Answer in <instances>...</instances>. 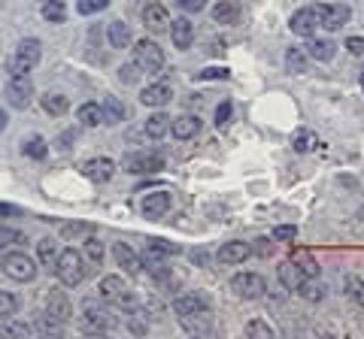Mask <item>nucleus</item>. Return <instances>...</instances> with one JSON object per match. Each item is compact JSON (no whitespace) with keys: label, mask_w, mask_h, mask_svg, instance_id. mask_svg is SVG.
I'll use <instances>...</instances> for the list:
<instances>
[{"label":"nucleus","mask_w":364,"mask_h":339,"mask_svg":"<svg viewBox=\"0 0 364 339\" xmlns=\"http://www.w3.org/2000/svg\"><path fill=\"white\" fill-rule=\"evenodd\" d=\"M116 327V315H112L100 300H82V318H79V330L82 333H107Z\"/></svg>","instance_id":"f257e3e1"},{"label":"nucleus","mask_w":364,"mask_h":339,"mask_svg":"<svg viewBox=\"0 0 364 339\" xmlns=\"http://www.w3.org/2000/svg\"><path fill=\"white\" fill-rule=\"evenodd\" d=\"M55 276L61 279V285H79L85 279V257L76 248H64L61 255H55Z\"/></svg>","instance_id":"f03ea898"},{"label":"nucleus","mask_w":364,"mask_h":339,"mask_svg":"<svg viewBox=\"0 0 364 339\" xmlns=\"http://www.w3.org/2000/svg\"><path fill=\"white\" fill-rule=\"evenodd\" d=\"M100 300H107L112 303V306H119V309H136V297H134V291L128 288V282H124L122 276H104L100 279Z\"/></svg>","instance_id":"7ed1b4c3"},{"label":"nucleus","mask_w":364,"mask_h":339,"mask_svg":"<svg viewBox=\"0 0 364 339\" xmlns=\"http://www.w3.org/2000/svg\"><path fill=\"white\" fill-rule=\"evenodd\" d=\"M43 58V46H40V40H33V37H25L16 46L13 52V58H9V73L13 76H28L33 67L40 64Z\"/></svg>","instance_id":"20e7f679"},{"label":"nucleus","mask_w":364,"mask_h":339,"mask_svg":"<svg viewBox=\"0 0 364 339\" xmlns=\"http://www.w3.org/2000/svg\"><path fill=\"white\" fill-rule=\"evenodd\" d=\"M0 267L16 282H33V276H37V261L25 252H9L6 257H0Z\"/></svg>","instance_id":"39448f33"},{"label":"nucleus","mask_w":364,"mask_h":339,"mask_svg":"<svg viewBox=\"0 0 364 339\" xmlns=\"http://www.w3.org/2000/svg\"><path fill=\"white\" fill-rule=\"evenodd\" d=\"M134 61L143 67V73H158L164 67V52L155 40H136L134 43Z\"/></svg>","instance_id":"423d86ee"},{"label":"nucleus","mask_w":364,"mask_h":339,"mask_svg":"<svg viewBox=\"0 0 364 339\" xmlns=\"http://www.w3.org/2000/svg\"><path fill=\"white\" fill-rule=\"evenodd\" d=\"M231 291L237 294V297H243V300H258V297H264L267 282H264L261 273H237L231 279Z\"/></svg>","instance_id":"0eeeda50"},{"label":"nucleus","mask_w":364,"mask_h":339,"mask_svg":"<svg viewBox=\"0 0 364 339\" xmlns=\"http://www.w3.org/2000/svg\"><path fill=\"white\" fill-rule=\"evenodd\" d=\"M318 25H322V6H318V4L298 9V13L291 16V21H289V28H291L294 33H298V37H306V40L313 37Z\"/></svg>","instance_id":"6e6552de"},{"label":"nucleus","mask_w":364,"mask_h":339,"mask_svg":"<svg viewBox=\"0 0 364 339\" xmlns=\"http://www.w3.org/2000/svg\"><path fill=\"white\" fill-rule=\"evenodd\" d=\"M6 100L13 104L16 109H28L31 100H33V85H31V76H13L6 82Z\"/></svg>","instance_id":"1a4fd4ad"},{"label":"nucleus","mask_w":364,"mask_h":339,"mask_svg":"<svg viewBox=\"0 0 364 339\" xmlns=\"http://www.w3.org/2000/svg\"><path fill=\"white\" fill-rule=\"evenodd\" d=\"M82 173L95 185H104V182H109V179L116 176V164H112L109 157H88V161L82 164Z\"/></svg>","instance_id":"9d476101"},{"label":"nucleus","mask_w":364,"mask_h":339,"mask_svg":"<svg viewBox=\"0 0 364 339\" xmlns=\"http://www.w3.org/2000/svg\"><path fill=\"white\" fill-rule=\"evenodd\" d=\"M46 312H49L52 318H58V321H70L73 303L61 288H52L49 294H46Z\"/></svg>","instance_id":"9b49d317"},{"label":"nucleus","mask_w":364,"mask_h":339,"mask_svg":"<svg viewBox=\"0 0 364 339\" xmlns=\"http://www.w3.org/2000/svg\"><path fill=\"white\" fill-rule=\"evenodd\" d=\"M112 257H116V264L124 269V273H131V276H140L143 273V257L136 255L131 245L112 243Z\"/></svg>","instance_id":"f8f14e48"},{"label":"nucleus","mask_w":364,"mask_h":339,"mask_svg":"<svg viewBox=\"0 0 364 339\" xmlns=\"http://www.w3.org/2000/svg\"><path fill=\"white\" fill-rule=\"evenodd\" d=\"M140 100L146 106H152V109H161V106H167L170 100H173V88H170L167 82H152V85H146L140 91Z\"/></svg>","instance_id":"ddd939ff"},{"label":"nucleus","mask_w":364,"mask_h":339,"mask_svg":"<svg viewBox=\"0 0 364 339\" xmlns=\"http://www.w3.org/2000/svg\"><path fill=\"white\" fill-rule=\"evenodd\" d=\"M170 37H173V46L176 49H182V52H186V49H191V43H195V21H191V18H176V21H170Z\"/></svg>","instance_id":"4468645a"},{"label":"nucleus","mask_w":364,"mask_h":339,"mask_svg":"<svg viewBox=\"0 0 364 339\" xmlns=\"http://www.w3.org/2000/svg\"><path fill=\"white\" fill-rule=\"evenodd\" d=\"M349 6L346 4H322V25L325 30H340L349 21Z\"/></svg>","instance_id":"2eb2a0df"},{"label":"nucleus","mask_w":364,"mask_h":339,"mask_svg":"<svg viewBox=\"0 0 364 339\" xmlns=\"http://www.w3.org/2000/svg\"><path fill=\"white\" fill-rule=\"evenodd\" d=\"M124 164H128V173L149 176V173H158V170H164V157H161V155H131Z\"/></svg>","instance_id":"dca6fc26"},{"label":"nucleus","mask_w":364,"mask_h":339,"mask_svg":"<svg viewBox=\"0 0 364 339\" xmlns=\"http://www.w3.org/2000/svg\"><path fill=\"white\" fill-rule=\"evenodd\" d=\"M143 25L149 28L152 33H164L170 28V13H167V6L161 4H149L143 9Z\"/></svg>","instance_id":"f3484780"},{"label":"nucleus","mask_w":364,"mask_h":339,"mask_svg":"<svg viewBox=\"0 0 364 339\" xmlns=\"http://www.w3.org/2000/svg\"><path fill=\"white\" fill-rule=\"evenodd\" d=\"M140 209H143L146 218H161L164 212L170 209V194H167V191H152V194L143 197Z\"/></svg>","instance_id":"a211bd4d"},{"label":"nucleus","mask_w":364,"mask_h":339,"mask_svg":"<svg viewBox=\"0 0 364 339\" xmlns=\"http://www.w3.org/2000/svg\"><path fill=\"white\" fill-rule=\"evenodd\" d=\"M249 255H252V248H249V243H240V240H234V243H225V245L219 248V264H225V267L243 264Z\"/></svg>","instance_id":"6ab92c4d"},{"label":"nucleus","mask_w":364,"mask_h":339,"mask_svg":"<svg viewBox=\"0 0 364 339\" xmlns=\"http://www.w3.org/2000/svg\"><path fill=\"white\" fill-rule=\"evenodd\" d=\"M170 133L176 140H191L200 133V118L198 116H179V118H170Z\"/></svg>","instance_id":"aec40b11"},{"label":"nucleus","mask_w":364,"mask_h":339,"mask_svg":"<svg viewBox=\"0 0 364 339\" xmlns=\"http://www.w3.org/2000/svg\"><path fill=\"white\" fill-rule=\"evenodd\" d=\"M310 55H306V49L304 46H291L289 52H286V70L291 73V76H304V73H310Z\"/></svg>","instance_id":"412c9836"},{"label":"nucleus","mask_w":364,"mask_h":339,"mask_svg":"<svg viewBox=\"0 0 364 339\" xmlns=\"http://www.w3.org/2000/svg\"><path fill=\"white\" fill-rule=\"evenodd\" d=\"M200 309H210V303L200 297V294H182V297H176L173 300V312L179 315H195V312H200Z\"/></svg>","instance_id":"4be33fe9"},{"label":"nucleus","mask_w":364,"mask_h":339,"mask_svg":"<svg viewBox=\"0 0 364 339\" xmlns=\"http://www.w3.org/2000/svg\"><path fill=\"white\" fill-rule=\"evenodd\" d=\"M107 40H109L112 49H128L134 37H131V28L124 25V21H109L107 25Z\"/></svg>","instance_id":"5701e85b"},{"label":"nucleus","mask_w":364,"mask_h":339,"mask_svg":"<svg viewBox=\"0 0 364 339\" xmlns=\"http://www.w3.org/2000/svg\"><path fill=\"white\" fill-rule=\"evenodd\" d=\"M143 130H146V137H149V140H161L164 133L170 130V116H167V112H161V109L152 112V116L146 118Z\"/></svg>","instance_id":"b1692460"},{"label":"nucleus","mask_w":364,"mask_h":339,"mask_svg":"<svg viewBox=\"0 0 364 339\" xmlns=\"http://www.w3.org/2000/svg\"><path fill=\"white\" fill-rule=\"evenodd\" d=\"M306 55L313 61H331L337 55V46L331 40H322V37H310V46H306Z\"/></svg>","instance_id":"393cba45"},{"label":"nucleus","mask_w":364,"mask_h":339,"mask_svg":"<svg viewBox=\"0 0 364 339\" xmlns=\"http://www.w3.org/2000/svg\"><path fill=\"white\" fill-rule=\"evenodd\" d=\"M304 279H306V276L301 273V267L294 264V261L279 264V282H282V288H286V291H298Z\"/></svg>","instance_id":"a878e982"},{"label":"nucleus","mask_w":364,"mask_h":339,"mask_svg":"<svg viewBox=\"0 0 364 339\" xmlns=\"http://www.w3.org/2000/svg\"><path fill=\"white\" fill-rule=\"evenodd\" d=\"M179 324H182V330H188V333H207L210 330V309H200L195 315H182Z\"/></svg>","instance_id":"bb28decb"},{"label":"nucleus","mask_w":364,"mask_h":339,"mask_svg":"<svg viewBox=\"0 0 364 339\" xmlns=\"http://www.w3.org/2000/svg\"><path fill=\"white\" fill-rule=\"evenodd\" d=\"M213 18L219 21V25H234V21L240 18V9H237L234 0H219V4L213 6Z\"/></svg>","instance_id":"cd10ccee"},{"label":"nucleus","mask_w":364,"mask_h":339,"mask_svg":"<svg viewBox=\"0 0 364 339\" xmlns=\"http://www.w3.org/2000/svg\"><path fill=\"white\" fill-rule=\"evenodd\" d=\"M76 118L85 128H97V124H104V109H100V104H82L76 109Z\"/></svg>","instance_id":"c85d7f7f"},{"label":"nucleus","mask_w":364,"mask_h":339,"mask_svg":"<svg viewBox=\"0 0 364 339\" xmlns=\"http://www.w3.org/2000/svg\"><path fill=\"white\" fill-rule=\"evenodd\" d=\"M298 294L304 300H310V303H322L325 300V294H328V288L322 285V282H316V279H310V282H301V288H298Z\"/></svg>","instance_id":"c756f323"},{"label":"nucleus","mask_w":364,"mask_h":339,"mask_svg":"<svg viewBox=\"0 0 364 339\" xmlns=\"http://www.w3.org/2000/svg\"><path fill=\"white\" fill-rule=\"evenodd\" d=\"M104 124H119V121H124V104L119 97H107L104 100Z\"/></svg>","instance_id":"7c9ffc66"},{"label":"nucleus","mask_w":364,"mask_h":339,"mask_svg":"<svg viewBox=\"0 0 364 339\" xmlns=\"http://www.w3.org/2000/svg\"><path fill=\"white\" fill-rule=\"evenodd\" d=\"M40 13H43L46 21H55V25H61V21L67 18V4H64V0H46Z\"/></svg>","instance_id":"2f4dec72"},{"label":"nucleus","mask_w":364,"mask_h":339,"mask_svg":"<svg viewBox=\"0 0 364 339\" xmlns=\"http://www.w3.org/2000/svg\"><path fill=\"white\" fill-rule=\"evenodd\" d=\"M21 152H25V157H33V161H43L46 152H49V145H46V140L40 137H28L25 143H21Z\"/></svg>","instance_id":"473e14b6"},{"label":"nucleus","mask_w":364,"mask_h":339,"mask_svg":"<svg viewBox=\"0 0 364 339\" xmlns=\"http://www.w3.org/2000/svg\"><path fill=\"white\" fill-rule=\"evenodd\" d=\"M67 97L64 94H58V91H49V94H43V109L49 112V116H64L67 112Z\"/></svg>","instance_id":"72a5a7b5"},{"label":"nucleus","mask_w":364,"mask_h":339,"mask_svg":"<svg viewBox=\"0 0 364 339\" xmlns=\"http://www.w3.org/2000/svg\"><path fill=\"white\" fill-rule=\"evenodd\" d=\"M104 255H107L104 243H100L97 236H88V240H85V257H88V264L91 267H100V264H104Z\"/></svg>","instance_id":"f704fd0d"},{"label":"nucleus","mask_w":364,"mask_h":339,"mask_svg":"<svg viewBox=\"0 0 364 339\" xmlns=\"http://www.w3.org/2000/svg\"><path fill=\"white\" fill-rule=\"evenodd\" d=\"M140 76H143V67L136 61H128V64L119 67V82L122 85H136V82H140Z\"/></svg>","instance_id":"c9c22d12"},{"label":"nucleus","mask_w":364,"mask_h":339,"mask_svg":"<svg viewBox=\"0 0 364 339\" xmlns=\"http://www.w3.org/2000/svg\"><path fill=\"white\" fill-rule=\"evenodd\" d=\"M28 236L18 228H0V248H13V245H25Z\"/></svg>","instance_id":"e433bc0d"},{"label":"nucleus","mask_w":364,"mask_h":339,"mask_svg":"<svg viewBox=\"0 0 364 339\" xmlns=\"http://www.w3.org/2000/svg\"><path fill=\"white\" fill-rule=\"evenodd\" d=\"M18 297L13 291H0V318H13V315L18 312Z\"/></svg>","instance_id":"4c0bfd02"},{"label":"nucleus","mask_w":364,"mask_h":339,"mask_svg":"<svg viewBox=\"0 0 364 339\" xmlns=\"http://www.w3.org/2000/svg\"><path fill=\"white\" fill-rule=\"evenodd\" d=\"M294 264L301 267V273H304L306 279H318V264H316V257H313V255L298 252V255H294Z\"/></svg>","instance_id":"58836bf2"},{"label":"nucleus","mask_w":364,"mask_h":339,"mask_svg":"<svg viewBox=\"0 0 364 339\" xmlns=\"http://www.w3.org/2000/svg\"><path fill=\"white\" fill-rule=\"evenodd\" d=\"M343 285H346V294H349V297L355 300L358 306H364V279H361V276H346Z\"/></svg>","instance_id":"ea45409f"},{"label":"nucleus","mask_w":364,"mask_h":339,"mask_svg":"<svg viewBox=\"0 0 364 339\" xmlns=\"http://www.w3.org/2000/svg\"><path fill=\"white\" fill-rule=\"evenodd\" d=\"M37 330L40 333H49V336H61L64 333V321H58V318H52L49 312L43 315V318L37 321Z\"/></svg>","instance_id":"a19ab883"},{"label":"nucleus","mask_w":364,"mask_h":339,"mask_svg":"<svg viewBox=\"0 0 364 339\" xmlns=\"http://www.w3.org/2000/svg\"><path fill=\"white\" fill-rule=\"evenodd\" d=\"M243 333L246 336H258V339H273V336H277V333H273V327L270 324H264V321H249L246 327H243Z\"/></svg>","instance_id":"79ce46f5"},{"label":"nucleus","mask_w":364,"mask_h":339,"mask_svg":"<svg viewBox=\"0 0 364 339\" xmlns=\"http://www.w3.org/2000/svg\"><path fill=\"white\" fill-rule=\"evenodd\" d=\"M0 336H18V339H28V336H31V324L6 321L4 327H0Z\"/></svg>","instance_id":"37998d69"},{"label":"nucleus","mask_w":364,"mask_h":339,"mask_svg":"<svg viewBox=\"0 0 364 339\" xmlns=\"http://www.w3.org/2000/svg\"><path fill=\"white\" fill-rule=\"evenodd\" d=\"M37 255H40V261L43 264H55V240H49V236H46V240H40L37 243Z\"/></svg>","instance_id":"c03bdc74"},{"label":"nucleus","mask_w":364,"mask_h":339,"mask_svg":"<svg viewBox=\"0 0 364 339\" xmlns=\"http://www.w3.org/2000/svg\"><path fill=\"white\" fill-rule=\"evenodd\" d=\"M109 6V0H79V13L82 16H95V13H104V9Z\"/></svg>","instance_id":"a18cd8bd"},{"label":"nucleus","mask_w":364,"mask_h":339,"mask_svg":"<svg viewBox=\"0 0 364 339\" xmlns=\"http://www.w3.org/2000/svg\"><path fill=\"white\" fill-rule=\"evenodd\" d=\"M313 143H316V137H313L310 130H298V133H294V140H291L294 152H310V149H313Z\"/></svg>","instance_id":"49530a36"},{"label":"nucleus","mask_w":364,"mask_h":339,"mask_svg":"<svg viewBox=\"0 0 364 339\" xmlns=\"http://www.w3.org/2000/svg\"><path fill=\"white\" fill-rule=\"evenodd\" d=\"M91 233L88 224H61V236L64 240H79V236H85Z\"/></svg>","instance_id":"de8ad7c7"},{"label":"nucleus","mask_w":364,"mask_h":339,"mask_svg":"<svg viewBox=\"0 0 364 339\" xmlns=\"http://www.w3.org/2000/svg\"><path fill=\"white\" fill-rule=\"evenodd\" d=\"M294 236H298V228H291V224H282V228L273 230V240L277 243H291Z\"/></svg>","instance_id":"09e8293b"},{"label":"nucleus","mask_w":364,"mask_h":339,"mask_svg":"<svg viewBox=\"0 0 364 339\" xmlns=\"http://www.w3.org/2000/svg\"><path fill=\"white\" fill-rule=\"evenodd\" d=\"M149 248L152 252H161V255H179V245L167 243V240H149Z\"/></svg>","instance_id":"8fccbe9b"},{"label":"nucleus","mask_w":364,"mask_h":339,"mask_svg":"<svg viewBox=\"0 0 364 339\" xmlns=\"http://www.w3.org/2000/svg\"><path fill=\"white\" fill-rule=\"evenodd\" d=\"M231 116H234L231 104H222L219 109H215V128H228V121H231Z\"/></svg>","instance_id":"3c124183"},{"label":"nucleus","mask_w":364,"mask_h":339,"mask_svg":"<svg viewBox=\"0 0 364 339\" xmlns=\"http://www.w3.org/2000/svg\"><path fill=\"white\" fill-rule=\"evenodd\" d=\"M346 49L352 58H364V37H349L346 40Z\"/></svg>","instance_id":"603ef678"},{"label":"nucleus","mask_w":364,"mask_h":339,"mask_svg":"<svg viewBox=\"0 0 364 339\" xmlns=\"http://www.w3.org/2000/svg\"><path fill=\"white\" fill-rule=\"evenodd\" d=\"M231 70H225V67H207V70H200L198 79H228Z\"/></svg>","instance_id":"864d4df0"},{"label":"nucleus","mask_w":364,"mask_h":339,"mask_svg":"<svg viewBox=\"0 0 364 339\" xmlns=\"http://www.w3.org/2000/svg\"><path fill=\"white\" fill-rule=\"evenodd\" d=\"M176 4L186 9V13H200V9L207 6V0H176Z\"/></svg>","instance_id":"5fc2aeb1"},{"label":"nucleus","mask_w":364,"mask_h":339,"mask_svg":"<svg viewBox=\"0 0 364 339\" xmlns=\"http://www.w3.org/2000/svg\"><path fill=\"white\" fill-rule=\"evenodd\" d=\"M258 245H255V252L261 255V257H270L273 255V245H270V240H255Z\"/></svg>","instance_id":"6e6d98bb"},{"label":"nucleus","mask_w":364,"mask_h":339,"mask_svg":"<svg viewBox=\"0 0 364 339\" xmlns=\"http://www.w3.org/2000/svg\"><path fill=\"white\" fill-rule=\"evenodd\" d=\"M191 261H195L198 267H203V264H210V255L203 252V248H195V252H191Z\"/></svg>","instance_id":"4d7b16f0"},{"label":"nucleus","mask_w":364,"mask_h":339,"mask_svg":"<svg viewBox=\"0 0 364 339\" xmlns=\"http://www.w3.org/2000/svg\"><path fill=\"white\" fill-rule=\"evenodd\" d=\"M128 330H131V333H146V324H143L140 318H131V321H128Z\"/></svg>","instance_id":"13d9d810"},{"label":"nucleus","mask_w":364,"mask_h":339,"mask_svg":"<svg viewBox=\"0 0 364 339\" xmlns=\"http://www.w3.org/2000/svg\"><path fill=\"white\" fill-rule=\"evenodd\" d=\"M0 216H18L16 206H6V203H0Z\"/></svg>","instance_id":"bf43d9fd"},{"label":"nucleus","mask_w":364,"mask_h":339,"mask_svg":"<svg viewBox=\"0 0 364 339\" xmlns=\"http://www.w3.org/2000/svg\"><path fill=\"white\" fill-rule=\"evenodd\" d=\"M4 130H6V112L0 109V133H4Z\"/></svg>","instance_id":"052dcab7"},{"label":"nucleus","mask_w":364,"mask_h":339,"mask_svg":"<svg viewBox=\"0 0 364 339\" xmlns=\"http://www.w3.org/2000/svg\"><path fill=\"white\" fill-rule=\"evenodd\" d=\"M361 88H364V73H361Z\"/></svg>","instance_id":"680f3d73"}]
</instances>
